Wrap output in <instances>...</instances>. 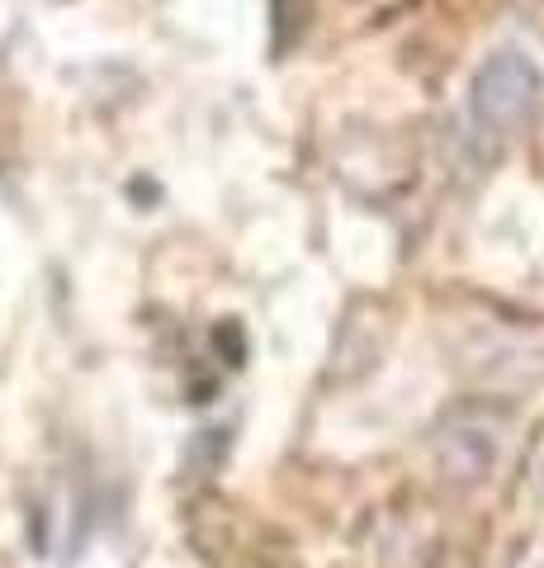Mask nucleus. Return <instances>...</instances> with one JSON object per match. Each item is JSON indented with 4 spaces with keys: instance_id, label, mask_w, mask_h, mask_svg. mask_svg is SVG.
I'll list each match as a JSON object with an SVG mask.
<instances>
[{
    "instance_id": "1",
    "label": "nucleus",
    "mask_w": 544,
    "mask_h": 568,
    "mask_svg": "<svg viewBox=\"0 0 544 568\" xmlns=\"http://www.w3.org/2000/svg\"><path fill=\"white\" fill-rule=\"evenodd\" d=\"M540 100V71L525 52H497L493 62H483L479 81H473V119L487 133H512L531 119Z\"/></svg>"
}]
</instances>
